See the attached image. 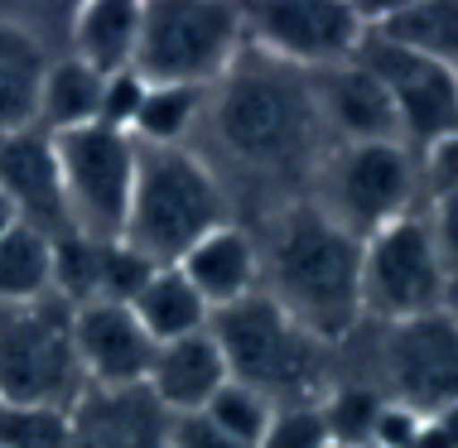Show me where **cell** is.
<instances>
[{
    "mask_svg": "<svg viewBox=\"0 0 458 448\" xmlns=\"http://www.w3.org/2000/svg\"><path fill=\"white\" fill-rule=\"evenodd\" d=\"M261 290L324 347L362 323V241L318 203L284 207L261 251Z\"/></svg>",
    "mask_w": 458,
    "mask_h": 448,
    "instance_id": "6da1fadb",
    "label": "cell"
},
{
    "mask_svg": "<svg viewBox=\"0 0 458 448\" xmlns=\"http://www.w3.org/2000/svg\"><path fill=\"white\" fill-rule=\"evenodd\" d=\"M208 106H213L217 145L232 159L266 173L309 165L318 149V135H324L309 72L270 63V58L251 54V48L208 92Z\"/></svg>",
    "mask_w": 458,
    "mask_h": 448,
    "instance_id": "7a4b0ae2",
    "label": "cell"
},
{
    "mask_svg": "<svg viewBox=\"0 0 458 448\" xmlns=\"http://www.w3.org/2000/svg\"><path fill=\"white\" fill-rule=\"evenodd\" d=\"M213 338L237 385H251L276 410L318 405L328 395V347L304 333L266 290L213 314Z\"/></svg>",
    "mask_w": 458,
    "mask_h": 448,
    "instance_id": "3957f363",
    "label": "cell"
},
{
    "mask_svg": "<svg viewBox=\"0 0 458 448\" xmlns=\"http://www.w3.org/2000/svg\"><path fill=\"white\" fill-rule=\"evenodd\" d=\"M217 227H227V193L208 159L193 155L189 145L140 149L121 241L135 246L150 266H179Z\"/></svg>",
    "mask_w": 458,
    "mask_h": 448,
    "instance_id": "277c9868",
    "label": "cell"
},
{
    "mask_svg": "<svg viewBox=\"0 0 458 448\" xmlns=\"http://www.w3.org/2000/svg\"><path fill=\"white\" fill-rule=\"evenodd\" d=\"M246 54L242 5L217 0H150L140 10V44H135V78L155 87H213Z\"/></svg>",
    "mask_w": 458,
    "mask_h": 448,
    "instance_id": "5b68a950",
    "label": "cell"
},
{
    "mask_svg": "<svg viewBox=\"0 0 458 448\" xmlns=\"http://www.w3.org/2000/svg\"><path fill=\"white\" fill-rule=\"evenodd\" d=\"M88 376L72 342V304L58 294L0 304V405L72 410Z\"/></svg>",
    "mask_w": 458,
    "mask_h": 448,
    "instance_id": "8992f818",
    "label": "cell"
},
{
    "mask_svg": "<svg viewBox=\"0 0 458 448\" xmlns=\"http://www.w3.org/2000/svg\"><path fill=\"white\" fill-rule=\"evenodd\" d=\"M54 159H58V183H64L68 232H82L92 241H116L126 232L140 145L121 131L88 126L54 135Z\"/></svg>",
    "mask_w": 458,
    "mask_h": 448,
    "instance_id": "52a82bcc",
    "label": "cell"
},
{
    "mask_svg": "<svg viewBox=\"0 0 458 448\" xmlns=\"http://www.w3.org/2000/svg\"><path fill=\"white\" fill-rule=\"evenodd\" d=\"M415 189H420V165H415L411 145H401V140L338 145L324 165L318 207L343 232L367 241L381 227H391V222L415 213Z\"/></svg>",
    "mask_w": 458,
    "mask_h": 448,
    "instance_id": "ba28073f",
    "label": "cell"
},
{
    "mask_svg": "<svg viewBox=\"0 0 458 448\" xmlns=\"http://www.w3.org/2000/svg\"><path fill=\"white\" fill-rule=\"evenodd\" d=\"M242 20L251 54L309 72V78L352 63L371 34L367 10L338 5V0H266V5L242 10Z\"/></svg>",
    "mask_w": 458,
    "mask_h": 448,
    "instance_id": "9c48e42d",
    "label": "cell"
},
{
    "mask_svg": "<svg viewBox=\"0 0 458 448\" xmlns=\"http://www.w3.org/2000/svg\"><path fill=\"white\" fill-rule=\"evenodd\" d=\"M454 284L439 266L425 213H411L362 241V314L391 323L449 309Z\"/></svg>",
    "mask_w": 458,
    "mask_h": 448,
    "instance_id": "30bf717a",
    "label": "cell"
},
{
    "mask_svg": "<svg viewBox=\"0 0 458 448\" xmlns=\"http://www.w3.org/2000/svg\"><path fill=\"white\" fill-rule=\"evenodd\" d=\"M381 367H386V401L415 415H439L458 405V314L435 309V314L391 323Z\"/></svg>",
    "mask_w": 458,
    "mask_h": 448,
    "instance_id": "8fae6325",
    "label": "cell"
},
{
    "mask_svg": "<svg viewBox=\"0 0 458 448\" xmlns=\"http://www.w3.org/2000/svg\"><path fill=\"white\" fill-rule=\"evenodd\" d=\"M362 63L377 72V82L386 87L395 121H401L405 145H439L444 135L458 131V72L444 63H429L420 54H405L395 44H381L367 34Z\"/></svg>",
    "mask_w": 458,
    "mask_h": 448,
    "instance_id": "7c38bea8",
    "label": "cell"
},
{
    "mask_svg": "<svg viewBox=\"0 0 458 448\" xmlns=\"http://www.w3.org/2000/svg\"><path fill=\"white\" fill-rule=\"evenodd\" d=\"M72 342H78L88 391H131L150 376L155 342L131 314V304H111V299L78 304L72 309Z\"/></svg>",
    "mask_w": 458,
    "mask_h": 448,
    "instance_id": "4fadbf2b",
    "label": "cell"
},
{
    "mask_svg": "<svg viewBox=\"0 0 458 448\" xmlns=\"http://www.w3.org/2000/svg\"><path fill=\"white\" fill-rule=\"evenodd\" d=\"M309 82H314L318 121H324V131L338 135V145H386V140H401V121H395V106H391L386 87L377 82V72H371L362 58L338 63L328 72H314Z\"/></svg>",
    "mask_w": 458,
    "mask_h": 448,
    "instance_id": "5bb4252c",
    "label": "cell"
},
{
    "mask_svg": "<svg viewBox=\"0 0 458 448\" xmlns=\"http://www.w3.org/2000/svg\"><path fill=\"white\" fill-rule=\"evenodd\" d=\"M0 193L20 207L24 227H34L44 236H64L68 232L54 135H44L39 126L0 135Z\"/></svg>",
    "mask_w": 458,
    "mask_h": 448,
    "instance_id": "9a60e30c",
    "label": "cell"
},
{
    "mask_svg": "<svg viewBox=\"0 0 458 448\" xmlns=\"http://www.w3.org/2000/svg\"><path fill=\"white\" fill-rule=\"evenodd\" d=\"M68 448H169V415L145 385L88 391L68 410Z\"/></svg>",
    "mask_w": 458,
    "mask_h": 448,
    "instance_id": "2e32d148",
    "label": "cell"
},
{
    "mask_svg": "<svg viewBox=\"0 0 458 448\" xmlns=\"http://www.w3.org/2000/svg\"><path fill=\"white\" fill-rule=\"evenodd\" d=\"M227 381H232L227 357H222L213 328H203V333H193V338L155 347L145 391H150L155 405L174 419V415H203L208 401H213Z\"/></svg>",
    "mask_w": 458,
    "mask_h": 448,
    "instance_id": "e0dca14e",
    "label": "cell"
},
{
    "mask_svg": "<svg viewBox=\"0 0 458 448\" xmlns=\"http://www.w3.org/2000/svg\"><path fill=\"white\" fill-rule=\"evenodd\" d=\"M179 270L198 290V299H203L213 314H222V309L242 304V299H251L261 290V246H256L242 227L227 222V227L208 232L203 241L179 260Z\"/></svg>",
    "mask_w": 458,
    "mask_h": 448,
    "instance_id": "ac0fdd59",
    "label": "cell"
},
{
    "mask_svg": "<svg viewBox=\"0 0 458 448\" xmlns=\"http://www.w3.org/2000/svg\"><path fill=\"white\" fill-rule=\"evenodd\" d=\"M140 10L135 0H92L78 5L68 20L72 58L88 63L97 78L135 72V44H140Z\"/></svg>",
    "mask_w": 458,
    "mask_h": 448,
    "instance_id": "d6986e66",
    "label": "cell"
},
{
    "mask_svg": "<svg viewBox=\"0 0 458 448\" xmlns=\"http://www.w3.org/2000/svg\"><path fill=\"white\" fill-rule=\"evenodd\" d=\"M371 39L395 44L405 54H420L429 63L458 72V0H415V5L367 10Z\"/></svg>",
    "mask_w": 458,
    "mask_h": 448,
    "instance_id": "ffe728a7",
    "label": "cell"
},
{
    "mask_svg": "<svg viewBox=\"0 0 458 448\" xmlns=\"http://www.w3.org/2000/svg\"><path fill=\"white\" fill-rule=\"evenodd\" d=\"M48 54L20 20L0 15V135L30 131L39 116V87Z\"/></svg>",
    "mask_w": 458,
    "mask_h": 448,
    "instance_id": "44dd1931",
    "label": "cell"
},
{
    "mask_svg": "<svg viewBox=\"0 0 458 448\" xmlns=\"http://www.w3.org/2000/svg\"><path fill=\"white\" fill-rule=\"evenodd\" d=\"M131 314L140 318V328L150 333L155 347L193 338V333H203L208 323H213V309L198 299V290L183 280L179 266H159L155 275L145 280V290L131 299Z\"/></svg>",
    "mask_w": 458,
    "mask_h": 448,
    "instance_id": "7402d4cb",
    "label": "cell"
},
{
    "mask_svg": "<svg viewBox=\"0 0 458 448\" xmlns=\"http://www.w3.org/2000/svg\"><path fill=\"white\" fill-rule=\"evenodd\" d=\"M102 87H106V78H97V72L88 63H78L72 54L48 58L34 126L44 135H68V131L97 126V116H102Z\"/></svg>",
    "mask_w": 458,
    "mask_h": 448,
    "instance_id": "603a6c76",
    "label": "cell"
},
{
    "mask_svg": "<svg viewBox=\"0 0 458 448\" xmlns=\"http://www.w3.org/2000/svg\"><path fill=\"white\" fill-rule=\"evenodd\" d=\"M203 106H208V92H198V87H155V82H145L140 111H135V121H131V140L140 149H179L193 135Z\"/></svg>",
    "mask_w": 458,
    "mask_h": 448,
    "instance_id": "cb8c5ba5",
    "label": "cell"
},
{
    "mask_svg": "<svg viewBox=\"0 0 458 448\" xmlns=\"http://www.w3.org/2000/svg\"><path fill=\"white\" fill-rule=\"evenodd\" d=\"M54 294V236L15 227L0 236V304H30Z\"/></svg>",
    "mask_w": 458,
    "mask_h": 448,
    "instance_id": "d4e9b609",
    "label": "cell"
},
{
    "mask_svg": "<svg viewBox=\"0 0 458 448\" xmlns=\"http://www.w3.org/2000/svg\"><path fill=\"white\" fill-rule=\"evenodd\" d=\"M203 419L213 429H222L237 448H261L266 439V429H270V419H276V405L266 401V395H256L251 385H237V381H227L222 391L208 401L203 410Z\"/></svg>",
    "mask_w": 458,
    "mask_h": 448,
    "instance_id": "484cf974",
    "label": "cell"
},
{
    "mask_svg": "<svg viewBox=\"0 0 458 448\" xmlns=\"http://www.w3.org/2000/svg\"><path fill=\"white\" fill-rule=\"evenodd\" d=\"M381 405H386V395H377L371 385H328V395L318 401V415H324V425H328L333 448L371 444Z\"/></svg>",
    "mask_w": 458,
    "mask_h": 448,
    "instance_id": "4316f807",
    "label": "cell"
},
{
    "mask_svg": "<svg viewBox=\"0 0 458 448\" xmlns=\"http://www.w3.org/2000/svg\"><path fill=\"white\" fill-rule=\"evenodd\" d=\"M97 275H102V241L82 232L54 236V294L64 304H92L97 299Z\"/></svg>",
    "mask_w": 458,
    "mask_h": 448,
    "instance_id": "83f0119b",
    "label": "cell"
},
{
    "mask_svg": "<svg viewBox=\"0 0 458 448\" xmlns=\"http://www.w3.org/2000/svg\"><path fill=\"white\" fill-rule=\"evenodd\" d=\"M0 448H68V410L0 405Z\"/></svg>",
    "mask_w": 458,
    "mask_h": 448,
    "instance_id": "f1b7e54d",
    "label": "cell"
},
{
    "mask_svg": "<svg viewBox=\"0 0 458 448\" xmlns=\"http://www.w3.org/2000/svg\"><path fill=\"white\" fill-rule=\"evenodd\" d=\"M159 266H150L135 246L116 241H102V275H97V299H111V304H131L135 294L145 290V280L155 275Z\"/></svg>",
    "mask_w": 458,
    "mask_h": 448,
    "instance_id": "f546056e",
    "label": "cell"
},
{
    "mask_svg": "<svg viewBox=\"0 0 458 448\" xmlns=\"http://www.w3.org/2000/svg\"><path fill=\"white\" fill-rule=\"evenodd\" d=\"M261 448H333L328 425L318 415V405H284L270 419Z\"/></svg>",
    "mask_w": 458,
    "mask_h": 448,
    "instance_id": "4dcf8cb0",
    "label": "cell"
},
{
    "mask_svg": "<svg viewBox=\"0 0 458 448\" xmlns=\"http://www.w3.org/2000/svg\"><path fill=\"white\" fill-rule=\"evenodd\" d=\"M429 236H435V251H439V266L449 284L458 290V193H439L435 203H429Z\"/></svg>",
    "mask_w": 458,
    "mask_h": 448,
    "instance_id": "1f68e13d",
    "label": "cell"
},
{
    "mask_svg": "<svg viewBox=\"0 0 458 448\" xmlns=\"http://www.w3.org/2000/svg\"><path fill=\"white\" fill-rule=\"evenodd\" d=\"M140 92H145V82L135 78V72H116V78H106V87H102V116H97V126L131 135V121H135V111H140Z\"/></svg>",
    "mask_w": 458,
    "mask_h": 448,
    "instance_id": "d6a6232c",
    "label": "cell"
},
{
    "mask_svg": "<svg viewBox=\"0 0 458 448\" xmlns=\"http://www.w3.org/2000/svg\"><path fill=\"white\" fill-rule=\"evenodd\" d=\"M420 429H425V415H415V410L386 401V405H381V415H377V429H371V444H377V448H415Z\"/></svg>",
    "mask_w": 458,
    "mask_h": 448,
    "instance_id": "836d02e7",
    "label": "cell"
},
{
    "mask_svg": "<svg viewBox=\"0 0 458 448\" xmlns=\"http://www.w3.org/2000/svg\"><path fill=\"white\" fill-rule=\"evenodd\" d=\"M429 179V189L439 193H458V131L454 135H444L439 145H429L425 149V169H420Z\"/></svg>",
    "mask_w": 458,
    "mask_h": 448,
    "instance_id": "e575fe53",
    "label": "cell"
},
{
    "mask_svg": "<svg viewBox=\"0 0 458 448\" xmlns=\"http://www.w3.org/2000/svg\"><path fill=\"white\" fill-rule=\"evenodd\" d=\"M169 448H237V444L208 425L203 415H174L169 419Z\"/></svg>",
    "mask_w": 458,
    "mask_h": 448,
    "instance_id": "d590c367",
    "label": "cell"
},
{
    "mask_svg": "<svg viewBox=\"0 0 458 448\" xmlns=\"http://www.w3.org/2000/svg\"><path fill=\"white\" fill-rule=\"evenodd\" d=\"M415 448H458V405L439 410V415H425V429H420Z\"/></svg>",
    "mask_w": 458,
    "mask_h": 448,
    "instance_id": "8d00e7d4",
    "label": "cell"
},
{
    "mask_svg": "<svg viewBox=\"0 0 458 448\" xmlns=\"http://www.w3.org/2000/svg\"><path fill=\"white\" fill-rule=\"evenodd\" d=\"M15 227H24V222H20V207L10 203L5 193H0V236H10V232H15Z\"/></svg>",
    "mask_w": 458,
    "mask_h": 448,
    "instance_id": "74e56055",
    "label": "cell"
},
{
    "mask_svg": "<svg viewBox=\"0 0 458 448\" xmlns=\"http://www.w3.org/2000/svg\"><path fill=\"white\" fill-rule=\"evenodd\" d=\"M362 448H377V444H362Z\"/></svg>",
    "mask_w": 458,
    "mask_h": 448,
    "instance_id": "f35d334b",
    "label": "cell"
},
{
    "mask_svg": "<svg viewBox=\"0 0 458 448\" xmlns=\"http://www.w3.org/2000/svg\"><path fill=\"white\" fill-rule=\"evenodd\" d=\"M454 294H458V290H454ZM454 314H458V309H454Z\"/></svg>",
    "mask_w": 458,
    "mask_h": 448,
    "instance_id": "ab89813d",
    "label": "cell"
}]
</instances>
